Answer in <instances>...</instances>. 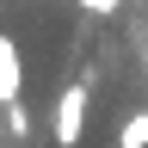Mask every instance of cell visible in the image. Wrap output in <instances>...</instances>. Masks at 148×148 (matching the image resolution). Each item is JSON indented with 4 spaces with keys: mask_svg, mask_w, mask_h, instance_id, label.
Returning <instances> with one entry per match:
<instances>
[{
    "mask_svg": "<svg viewBox=\"0 0 148 148\" xmlns=\"http://www.w3.org/2000/svg\"><path fill=\"white\" fill-rule=\"evenodd\" d=\"M18 86H25V62H18V43L0 31V105H18Z\"/></svg>",
    "mask_w": 148,
    "mask_h": 148,
    "instance_id": "obj_2",
    "label": "cell"
},
{
    "mask_svg": "<svg viewBox=\"0 0 148 148\" xmlns=\"http://www.w3.org/2000/svg\"><path fill=\"white\" fill-rule=\"evenodd\" d=\"M80 130H86V86H62V99H56V148H80Z\"/></svg>",
    "mask_w": 148,
    "mask_h": 148,
    "instance_id": "obj_1",
    "label": "cell"
},
{
    "mask_svg": "<svg viewBox=\"0 0 148 148\" xmlns=\"http://www.w3.org/2000/svg\"><path fill=\"white\" fill-rule=\"evenodd\" d=\"M80 6H92V12H111V6H117V0H80Z\"/></svg>",
    "mask_w": 148,
    "mask_h": 148,
    "instance_id": "obj_5",
    "label": "cell"
},
{
    "mask_svg": "<svg viewBox=\"0 0 148 148\" xmlns=\"http://www.w3.org/2000/svg\"><path fill=\"white\" fill-rule=\"evenodd\" d=\"M6 130H12V136H31V111L25 105H6Z\"/></svg>",
    "mask_w": 148,
    "mask_h": 148,
    "instance_id": "obj_4",
    "label": "cell"
},
{
    "mask_svg": "<svg viewBox=\"0 0 148 148\" xmlns=\"http://www.w3.org/2000/svg\"><path fill=\"white\" fill-rule=\"evenodd\" d=\"M117 148H148V111L123 117V130H117Z\"/></svg>",
    "mask_w": 148,
    "mask_h": 148,
    "instance_id": "obj_3",
    "label": "cell"
}]
</instances>
